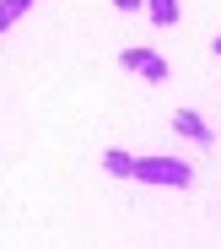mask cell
I'll return each mask as SVG.
<instances>
[{
	"mask_svg": "<svg viewBox=\"0 0 221 249\" xmlns=\"http://www.w3.org/2000/svg\"><path fill=\"white\" fill-rule=\"evenodd\" d=\"M135 179H141V184H167V190H184L194 174H189V162H178V157H135Z\"/></svg>",
	"mask_w": 221,
	"mask_h": 249,
	"instance_id": "cell-1",
	"label": "cell"
},
{
	"mask_svg": "<svg viewBox=\"0 0 221 249\" xmlns=\"http://www.w3.org/2000/svg\"><path fill=\"white\" fill-rule=\"evenodd\" d=\"M119 65H124V71H135V76H146V81H157V87L173 76V71H167V60H162V54H151V49H119Z\"/></svg>",
	"mask_w": 221,
	"mask_h": 249,
	"instance_id": "cell-2",
	"label": "cell"
},
{
	"mask_svg": "<svg viewBox=\"0 0 221 249\" xmlns=\"http://www.w3.org/2000/svg\"><path fill=\"white\" fill-rule=\"evenodd\" d=\"M173 130H178V136H189L194 146H210L216 136H210V124L194 114V108H178V114H173Z\"/></svg>",
	"mask_w": 221,
	"mask_h": 249,
	"instance_id": "cell-3",
	"label": "cell"
},
{
	"mask_svg": "<svg viewBox=\"0 0 221 249\" xmlns=\"http://www.w3.org/2000/svg\"><path fill=\"white\" fill-rule=\"evenodd\" d=\"M103 168H108L113 179H135V157H129V152H119V146H113V152H103Z\"/></svg>",
	"mask_w": 221,
	"mask_h": 249,
	"instance_id": "cell-4",
	"label": "cell"
},
{
	"mask_svg": "<svg viewBox=\"0 0 221 249\" xmlns=\"http://www.w3.org/2000/svg\"><path fill=\"white\" fill-rule=\"evenodd\" d=\"M146 11H151L157 27H173V22H178V0H146Z\"/></svg>",
	"mask_w": 221,
	"mask_h": 249,
	"instance_id": "cell-5",
	"label": "cell"
},
{
	"mask_svg": "<svg viewBox=\"0 0 221 249\" xmlns=\"http://www.w3.org/2000/svg\"><path fill=\"white\" fill-rule=\"evenodd\" d=\"M27 6H32V0H0V33H6L11 22H22V17H27Z\"/></svg>",
	"mask_w": 221,
	"mask_h": 249,
	"instance_id": "cell-6",
	"label": "cell"
},
{
	"mask_svg": "<svg viewBox=\"0 0 221 249\" xmlns=\"http://www.w3.org/2000/svg\"><path fill=\"white\" fill-rule=\"evenodd\" d=\"M113 6H119V11H135V6H146V0H113Z\"/></svg>",
	"mask_w": 221,
	"mask_h": 249,
	"instance_id": "cell-7",
	"label": "cell"
},
{
	"mask_svg": "<svg viewBox=\"0 0 221 249\" xmlns=\"http://www.w3.org/2000/svg\"><path fill=\"white\" fill-rule=\"evenodd\" d=\"M216 54H221V33H216Z\"/></svg>",
	"mask_w": 221,
	"mask_h": 249,
	"instance_id": "cell-8",
	"label": "cell"
}]
</instances>
